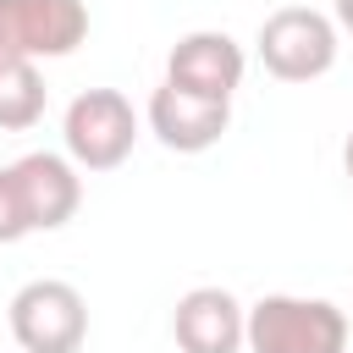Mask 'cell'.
<instances>
[{"label": "cell", "instance_id": "8992f818", "mask_svg": "<svg viewBox=\"0 0 353 353\" xmlns=\"http://www.w3.org/2000/svg\"><path fill=\"white\" fill-rule=\"evenodd\" d=\"M11 188H17V204H22V221L28 232H55L77 215L83 204V176L66 154H50V149H33L22 160L6 165Z\"/></svg>", "mask_w": 353, "mask_h": 353}, {"label": "cell", "instance_id": "4fadbf2b", "mask_svg": "<svg viewBox=\"0 0 353 353\" xmlns=\"http://www.w3.org/2000/svg\"><path fill=\"white\" fill-rule=\"evenodd\" d=\"M342 171L353 176V132H347V143H342Z\"/></svg>", "mask_w": 353, "mask_h": 353}, {"label": "cell", "instance_id": "ba28073f", "mask_svg": "<svg viewBox=\"0 0 353 353\" xmlns=\"http://www.w3.org/2000/svg\"><path fill=\"white\" fill-rule=\"evenodd\" d=\"M232 127V99H204V94H188L176 83H160L149 94V132L176 149V154H204L226 138Z\"/></svg>", "mask_w": 353, "mask_h": 353}, {"label": "cell", "instance_id": "6da1fadb", "mask_svg": "<svg viewBox=\"0 0 353 353\" xmlns=\"http://www.w3.org/2000/svg\"><path fill=\"white\" fill-rule=\"evenodd\" d=\"M248 353H347V314L331 298L270 292L243 314Z\"/></svg>", "mask_w": 353, "mask_h": 353}, {"label": "cell", "instance_id": "30bf717a", "mask_svg": "<svg viewBox=\"0 0 353 353\" xmlns=\"http://www.w3.org/2000/svg\"><path fill=\"white\" fill-rule=\"evenodd\" d=\"M44 116V77L39 61L0 55V132H28Z\"/></svg>", "mask_w": 353, "mask_h": 353}, {"label": "cell", "instance_id": "277c9868", "mask_svg": "<svg viewBox=\"0 0 353 353\" xmlns=\"http://www.w3.org/2000/svg\"><path fill=\"white\" fill-rule=\"evenodd\" d=\"M11 336L22 353H77L88 342V303L72 281L39 276L11 298Z\"/></svg>", "mask_w": 353, "mask_h": 353}, {"label": "cell", "instance_id": "7c38bea8", "mask_svg": "<svg viewBox=\"0 0 353 353\" xmlns=\"http://www.w3.org/2000/svg\"><path fill=\"white\" fill-rule=\"evenodd\" d=\"M336 28H347V33H353V0H336Z\"/></svg>", "mask_w": 353, "mask_h": 353}, {"label": "cell", "instance_id": "5b68a950", "mask_svg": "<svg viewBox=\"0 0 353 353\" xmlns=\"http://www.w3.org/2000/svg\"><path fill=\"white\" fill-rule=\"evenodd\" d=\"M88 39L83 0H0V55L61 61Z\"/></svg>", "mask_w": 353, "mask_h": 353}, {"label": "cell", "instance_id": "9c48e42d", "mask_svg": "<svg viewBox=\"0 0 353 353\" xmlns=\"http://www.w3.org/2000/svg\"><path fill=\"white\" fill-rule=\"evenodd\" d=\"M243 303L226 287H193L176 298L171 336L182 353H243Z\"/></svg>", "mask_w": 353, "mask_h": 353}, {"label": "cell", "instance_id": "52a82bcc", "mask_svg": "<svg viewBox=\"0 0 353 353\" xmlns=\"http://www.w3.org/2000/svg\"><path fill=\"white\" fill-rule=\"evenodd\" d=\"M243 72H248V55L221 28L182 33L165 55V83H176L188 94H204V99H232L243 88Z\"/></svg>", "mask_w": 353, "mask_h": 353}, {"label": "cell", "instance_id": "3957f363", "mask_svg": "<svg viewBox=\"0 0 353 353\" xmlns=\"http://www.w3.org/2000/svg\"><path fill=\"white\" fill-rule=\"evenodd\" d=\"M336 22L314 6H281L259 22V61L281 83H314L336 66Z\"/></svg>", "mask_w": 353, "mask_h": 353}, {"label": "cell", "instance_id": "8fae6325", "mask_svg": "<svg viewBox=\"0 0 353 353\" xmlns=\"http://www.w3.org/2000/svg\"><path fill=\"white\" fill-rule=\"evenodd\" d=\"M22 237H33V232H28V221H22V204H17L11 176H6V165H0V243H22Z\"/></svg>", "mask_w": 353, "mask_h": 353}, {"label": "cell", "instance_id": "7a4b0ae2", "mask_svg": "<svg viewBox=\"0 0 353 353\" xmlns=\"http://www.w3.org/2000/svg\"><path fill=\"white\" fill-rule=\"evenodd\" d=\"M66 160L77 171H116L138 143V116L121 88H83L61 121Z\"/></svg>", "mask_w": 353, "mask_h": 353}]
</instances>
